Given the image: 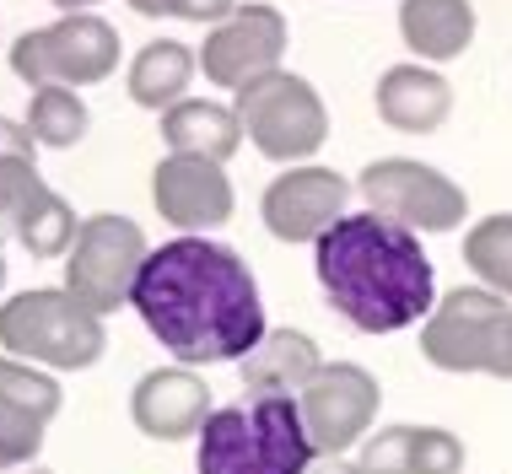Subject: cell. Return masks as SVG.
I'll list each match as a JSON object with an SVG mask.
<instances>
[{
	"label": "cell",
	"instance_id": "1",
	"mask_svg": "<svg viewBox=\"0 0 512 474\" xmlns=\"http://www.w3.org/2000/svg\"><path fill=\"white\" fill-rule=\"evenodd\" d=\"M141 324L184 367L243 361L265 340V302L243 254L211 237H173L146 259L130 291Z\"/></svg>",
	"mask_w": 512,
	"mask_h": 474
},
{
	"label": "cell",
	"instance_id": "2",
	"mask_svg": "<svg viewBox=\"0 0 512 474\" xmlns=\"http://www.w3.org/2000/svg\"><path fill=\"white\" fill-rule=\"evenodd\" d=\"M313 264L329 308L362 334H399L437 308V275L421 237L378 211L340 216L318 237Z\"/></svg>",
	"mask_w": 512,
	"mask_h": 474
},
{
	"label": "cell",
	"instance_id": "3",
	"mask_svg": "<svg viewBox=\"0 0 512 474\" xmlns=\"http://www.w3.org/2000/svg\"><path fill=\"white\" fill-rule=\"evenodd\" d=\"M318 448L292 394H248L200 426V474H308Z\"/></svg>",
	"mask_w": 512,
	"mask_h": 474
},
{
	"label": "cell",
	"instance_id": "4",
	"mask_svg": "<svg viewBox=\"0 0 512 474\" xmlns=\"http://www.w3.org/2000/svg\"><path fill=\"white\" fill-rule=\"evenodd\" d=\"M103 313H92L76 291H22L0 308V345L38 367L81 372L103 356Z\"/></svg>",
	"mask_w": 512,
	"mask_h": 474
},
{
	"label": "cell",
	"instance_id": "5",
	"mask_svg": "<svg viewBox=\"0 0 512 474\" xmlns=\"http://www.w3.org/2000/svg\"><path fill=\"white\" fill-rule=\"evenodd\" d=\"M114 65H119V33L92 11L22 33L11 44V71L27 87H92V81L114 76Z\"/></svg>",
	"mask_w": 512,
	"mask_h": 474
},
{
	"label": "cell",
	"instance_id": "6",
	"mask_svg": "<svg viewBox=\"0 0 512 474\" xmlns=\"http://www.w3.org/2000/svg\"><path fill=\"white\" fill-rule=\"evenodd\" d=\"M238 119H243L248 141L265 151L270 162L313 157L329 135V114H324V103H318V92L302 76H286V71L248 81L238 92Z\"/></svg>",
	"mask_w": 512,
	"mask_h": 474
},
{
	"label": "cell",
	"instance_id": "7",
	"mask_svg": "<svg viewBox=\"0 0 512 474\" xmlns=\"http://www.w3.org/2000/svg\"><path fill=\"white\" fill-rule=\"evenodd\" d=\"M146 259L151 248L130 216H87L65 259V291H76L92 313H114L119 302H130Z\"/></svg>",
	"mask_w": 512,
	"mask_h": 474
},
{
	"label": "cell",
	"instance_id": "8",
	"mask_svg": "<svg viewBox=\"0 0 512 474\" xmlns=\"http://www.w3.org/2000/svg\"><path fill=\"white\" fill-rule=\"evenodd\" d=\"M356 194L367 200V211L389 216L410 232H453L469 211V194L453 178H442L426 162H405V157L362 167Z\"/></svg>",
	"mask_w": 512,
	"mask_h": 474
},
{
	"label": "cell",
	"instance_id": "9",
	"mask_svg": "<svg viewBox=\"0 0 512 474\" xmlns=\"http://www.w3.org/2000/svg\"><path fill=\"white\" fill-rule=\"evenodd\" d=\"M512 308L491 286H459L421 324V351L442 372H491L496 340H502Z\"/></svg>",
	"mask_w": 512,
	"mask_h": 474
},
{
	"label": "cell",
	"instance_id": "10",
	"mask_svg": "<svg viewBox=\"0 0 512 474\" xmlns=\"http://www.w3.org/2000/svg\"><path fill=\"white\" fill-rule=\"evenodd\" d=\"M378 378L356 361H324L318 378L302 388V426H308V442L318 453H345L362 442V431L378 415Z\"/></svg>",
	"mask_w": 512,
	"mask_h": 474
},
{
	"label": "cell",
	"instance_id": "11",
	"mask_svg": "<svg viewBox=\"0 0 512 474\" xmlns=\"http://www.w3.org/2000/svg\"><path fill=\"white\" fill-rule=\"evenodd\" d=\"M286 54V17L275 6H238L227 22H216V33L200 49L205 81L227 92H243L248 81L270 76Z\"/></svg>",
	"mask_w": 512,
	"mask_h": 474
},
{
	"label": "cell",
	"instance_id": "12",
	"mask_svg": "<svg viewBox=\"0 0 512 474\" xmlns=\"http://www.w3.org/2000/svg\"><path fill=\"white\" fill-rule=\"evenodd\" d=\"M0 216L33 259H54L76 243V211L38 178L33 162H0Z\"/></svg>",
	"mask_w": 512,
	"mask_h": 474
},
{
	"label": "cell",
	"instance_id": "13",
	"mask_svg": "<svg viewBox=\"0 0 512 474\" xmlns=\"http://www.w3.org/2000/svg\"><path fill=\"white\" fill-rule=\"evenodd\" d=\"M345 200H351V184L329 167H292L265 189V227L281 237V243H318L335 221L345 216Z\"/></svg>",
	"mask_w": 512,
	"mask_h": 474
},
{
	"label": "cell",
	"instance_id": "14",
	"mask_svg": "<svg viewBox=\"0 0 512 474\" xmlns=\"http://www.w3.org/2000/svg\"><path fill=\"white\" fill-rule=\"evenodd\" d=\"M151 200H157V216L173 221L178 232H205L232 216V178L221 173V162L173 151L151 173Z\"/></svg>",
	"mask_w": 512,
	"mask_h": 474
},
{
	"label": "cell",
	"instance_id": "15",
	"mask_svg": "<svg viewBox=\"0 0 512 474\" xmlns=\"http://www.w3.org/2000/svg\"><path fill=\"white\" fill-rule=\"evenodd\" d=\"M60 410V383L22 361H0V469L27 464L44 448V431Z\"/></svg>",
	"mask_w": 512,
	"mask_h": 474
},
{
	"label": "cell",
	"instance_id": "16",
	"mask_svg": "<svg viewBox=\"0 0 512 474\" xmlns=\"http://www.w3.org/2000/svg\"><path fill=\"white\" fill-rule=\"evenodd\" d=\"M130 415H135V426L157 442L200 437V426L211 421V388H205V378L189 367L146 372L130 394Z\"/></svg>",
	"mask_w": 512,
	"mask_h": 474
},
{
	"label": "cell",
	"instance_id": "17",
	"mask_svg": "<svg viewBox=\"0 0 512 474\" xmlns=\"http://www.w3.org/2000/svg\"><path fill=\"white\" fill-rule=\"evenodd\" d=\"M453 114V87L426 65H389L378 76V119L405 135H432Z\"/></svg>",
	"mask_w": 512,
	"mask_h": 474
},
{
	"label": "cell",
	"instance_id": "18",
	"mask_svg": "<svg viewBox=\"0 0 512 474\" xmlns=\"http://www.w3.org/2000/svg\"><path fill=\"white\" fill-rule=\"evenodd\" d=\"M367 474H459L464 442L442 426H383L362 453Z\"/></svg>",
	"mask_w": 512,
	"mask_h": 474
},
{
	"label": "cell",
	"instance_id": "19",
	"mask_svg": "<svg viewBox=\"0 0 512 474\" xmlns=\"http://www.w3.org/2000/svg\"><path fill=\"white\" fill-rule=\"evenodd\" d=\"M399 38L426 65L459 60L475 44V6L469 0H405L399 6Z\"/></svg>",
	"mask_w": 512,
	"mask_h": 474
},
{
	"label": "cell",
	"instance_id": "20",
	"mask_svg": "<svg viewBox=\"0 0 512 474\" xmlns=\"http://www.w3.org/2000/svg\"><path fill=\"white\" fill-rule=\"evenodd\" d=\"M318 367H324V356L302 329H265V340L243 356L238 372L248 394H302L318 378Z\"/></svg>",
	"mask_w": 512,
	"mask_h": 474
},
{
	"label": "cell",
	"instance_id": "21",
	"mask_svg": "<svg viewBox=\"0 0 512 474\" xmlns=\"http://www.w3.org/2000/svg\"><path fill=\"white\" fill-rule=\"evenodd\" d=\"M162 141L178 157H205V162H227L243 141V119L238 108L211 103V97H184L162 114Z\"/></svg>",
	"mask_w": 512,
	"mask_h": 474
},
{
	"label": "cell",
	"instance_id": "22",
	"mask_svg": "<svg viewBox=\"0 0 512 474\" xmlns=\"http://www.w3.org/2000/svg\"><path fill=\"white\" fill-rule=\"evenodd\" d=\"M200 71V54L173 44V38H157V44H146L135 54L130 65V97L141 108H157V114H168L173 103H184L189 81Z\"/></svg>",
	"mask_w": 512,
	"mask_h": 474
},
{
	"label": "cell",
	"instance_id": "23",
	"mask_svg": "<svg viewBox=\"0 0 512 474\" xmlns=\"http://www.w3.org/2000/svg\"><path fill=\"white\" fill-rule=\"evenodd\" d=\"M27 135L38 146H76L87 135V103L76 97V87H33Z\"/></svg>",
	"mask_w": 512,
	"mask_h": 474
},
{
	"label": "cell",
	"instance_id": "24",
	"mask_svg": "<svg viewBox=\"0 0 512 474\" xmlns=\"http://www.w3.org/2000/svg\"><path fill=\"white\" fill-rule=\"evenodd\" d=\"M464 264L496 297H512V216H486L464 237Z\"/></svg>",
	"mask_w": 512,
	"mask_h": 474
},
{
	"label": "cell",
	"instance_id": "25",
	"mask_svg": "<svg viewBox=\"0 0 512 474\" xmlns=\"http://www.w3.org/2000/svg\"><path fill=\"white\" fill-rule=\"evenodd\" d=\"M141 17H184V22H227L238 0H130Z\"/></svg>",
	"mask_w": 512,
	"mask_h": 474
},
{
	"label": "cell",
	"instance_id": "26",
	"mask_svg": "<svg viewBox=\"0 0 512 474\" xmlns=\"http://www.w3.org/2000/svg\"><path fill=\"white\" fill-rule=\"evenodd\" d=\"M33 135H27V124H11L0 119V162H33Z\"/></svg>",
	"mask_w": 512,
	"mask_h": 474
},
{
	"label": "cell",
	"instance_id": "27",
	"mask_svg": "<svg viewBox=\"0 0 512 474\" xmlns=\"http://www.w3.org/2000/svg\"><path fill=\"white\" fill-rule=\"evenodd\" d=\"M491 378H512V318H507L502 340H496V356H491Z\"/></svg>",
	"mask_w": 512,
	"mask_h": 474
},
{
	"label": "cell",
	"instance_id": "28",
	"mask_svg": "<svg viewBox=\"0 0 512 474\" xmlns=\"http://www.w3.org/2000/svg\"><path fill=\"white\" fill-rule=\"evenodd\" d=\"M308 474H367L362 464H345V458H329V464H313Z\"/></svg>",
	"mask_w": 512,
	"mask_h": 474
},
{
	"label": "cell",
	"instance_id": "29",
	"mask_svg": "<svg viewBox=\"0 0 512 474\" xmlns=\"http://www.w3.org/2000/svg\"><path fill=\"white\" fill-rule=\"evenodd\" d=\"M54 6H60V11H71V17H76V11H87V6H98V0H54Z\"/></svg>",
	"mask_w": 512,
	"mask_h": 474
},
{
	"label": "cell",
	"instance_id": "30",
	"mask_svg": "<svg viewBox=\"0 0 512 474\" xmlns=\"http://www.w3.org/2000/svg\"><path fill=\"white\" fill-rule=\"evenodd\" d=\"M6 232H11V221H6V216H0V243H6Z\"/></svg>",
	"mask_w": 512,
	"mask_h": 474
},
{
	"label": "cell",
	"instance_id": "31",
	"mask_svg": "<svg viewBox=\"0 0 512 474\" xmlns=\"http://www.w3.org/2000/svg\"><path fill=\"white\" fill-rule=\"evenodd\" d=\"M0 281H6V259H0Z\"/></svg>",
	"mask_w": 512,
	"mask_h": 474
}]
</instances>
